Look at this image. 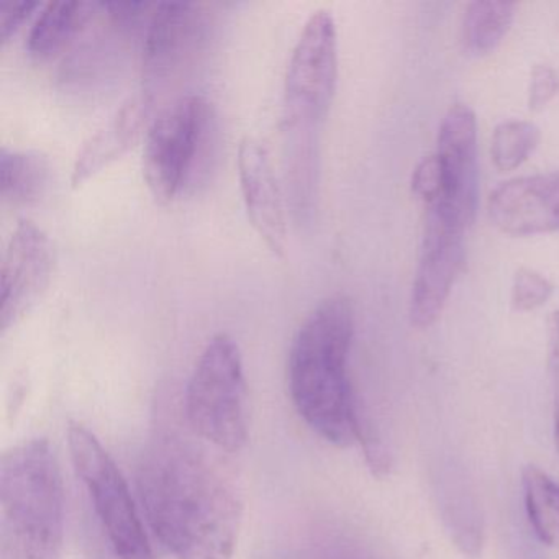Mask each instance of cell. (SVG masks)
Instances as JSON below:
<instances>
[{
  "label": "cell",
  "instance_id": "cell-18",
  "mask_svg": "<svg viewBox=\"0 0 559 559\" xmlns=\"http://www.w3.org/2000/svg\"><path fill=\"white\" fill-rule=\"evenodd\" d=\"M530 525L539 542L559 546V484L536 466H526L522 476Z\"/></svg>",
  "mask_w": 559,
  "mask_h": 559
},
{
  "label": "cell",
  "instance_id": "cell-2",
  "mask_svg": "<svg viewBox=\"0 0 559 559\" xmlns=\"http://www.w3.org/2000/svg\"><path fill=\"white\" fill-rule=\"evenodd\" d=\"M353 335L348 297H329L294 336L287 362L297 414L323 440L343 448L359 443L365 431L348 378Z\"/></svg>",
  "mask_w": 559,
  "mask_h": 559
},
{
  "label": "cell",
  "instance_id": "cell-19",
  "mask_svg": "<svg viewBox=\"0 0 559 559\" xmlns=\"http://www.w3.org/2000/svg\"><path fill=\"white\" fill-rule=\"evenodd\" d=\"M542 133L535 123L526 120H507L493 130L490 156L500 171L519 168L538 146Z\"/></svg>",
  "mask_w": 559,
  "mask_h": 559
},
{
  "label": "cell",
  "instance_id": "cell-24",
  "mask_svg": "<svg viewBox=\"0 0 559 559\" xmlns=\"http://www.w3.org/2000/svg\"><path fill=\"white\" fill-rule=\"evenodd\" d=\"M549 362L559 365V312L552 313L549 322Z\"/></svg>",
  "mask_w": 559,
  "mask_h": 559
},
{
  "label": "cell",
  "instance_id": "cell-10",
  "mask_svg": "<svg viewBox=\"0 0 559 559\" xmlns=\"http://www.w3.org/2000/svg\"><path fill=\"white\" fill-rule=\"evenodd\" d=\"M55 248L32 221L19 222L9 238L0 267V330L17 325L50 284Z\"/></svg>",
  "mask_w": 559,
  "mask_h": 559
},
{
  "label": "cell",
  "instance_id": "cell-20",
  "mask_svg": "<svg viewBox=\"0 0 559 559\" xmlns=\"http://www.w3.org/2000/svg\"><path fill=\"white\" fill-rule=\"evenodd\" d=\"M552 284L535 270L522 267L516 271L512 284V306L520 312L538 309L552 296Z\"/></svg>",
  "mask_w": 559,
  "mask_h": 559
},
{
  "label": "cell",
  "instance_id": "cell-12",
  "mask_svg": "<svg viewBox=\"0 0 559 559\" xmlns=\"http://www.w3.org/2000/svg\"><path fill=\"white\" fill-rule=\"evenodd\" d=\"M238 178L248 217L274 257L287 248V214L283 192L264 143L247 136L238 148Z\"/></svg>",
  "mask_w": 559,
  "mask_h": 559
},
{
  "label": "cell",
  "instance_id": "cell-13",
  "mask_svg": "<svg viewBox=\"0 0 559 559\" xmlns=\"http://www.w3.org/2000/svg\"><path fill=\"white\" fill-rule=\"evenodd\" d=\"M204 12L194 2L153 5L143 40V71L150 83H159L181 70L201 44Z\"/></svg>",
  "mask_w": 559,
  "mask_h": 559
},
{
  "label": "cell",
  "instance_id": "cell-9",
  "mask_svg": "<svg viewBox=\"0 0 559 559\" xmlns=\"http://www.w3.org/2000/svg\"><path fill=\"white\" fill-rule=\"evenodd\" d=\"M466 228L427 207L420 261L415 274L411 299V320L427 329L443 312L451 289L466 263Z\"/></svg>",
  "mask_w": 559,
  "mask_h": 559
},
{
  "label": "cell",
  "instance_id": "cell-17",
  "mask_svg": "<svg viewBox=\"0 0 559 559\" xmlns=\"http://www.w3.org/2000/svg\"><path fill=\"white\" fill-rule=\"evenodd\" d=\"M515 4L503 0H476L467 5L461 27V41L471 55L496 50L510 31Z\"/></svg>",
  "mask_w": 559,
  "mask_h": 559
},
{
  "label": "cell",
  "instance_id": "cell-15",
  "mask_svg": "<svg viewBox=\"0 0 559 559\" xmlns=\"http://www.w3.org/2000/svg\"><path fill=\"white\" fill-rule=\"evenodd\" d=\"M100 4L84 0H51L35 19L27 37V50L35 57H51L94 17Z\"/></svg>",
  "mask_w": 559,
  "mask_h": 559
},
{
  "label": "cell",
  "instance_id": "cell-23",
  "mask_svg": "<svg viewBox=\"0 0 559 559\" xmlns=\"http://www.w3.org/2000/svg\"><path fill=\"white\" fill-rule=\"evenodd\" d=\"M37 8L35 0H0V41L5 44Z\"/></svg>",
  "mask_w": 559,
  "mask_h": 559
},
{
  "label": "cell",
  "instance_id": "cell-4",
  "mask_svg": "<svg viewBox=\"0 0 559 559\" xmlns=\"http://www.w3.org/2000/svg\"><path fill=\"white\" fill-rule=\"evenodd\" d=\"M64 490L53 448L24 441L0 457V559H61Z\"/></svg>",
  "mask_w": 559,
  "mask_h": 559
},
{
  "label": "cell",
  "instance_id": "cell-14",
  "mask_svg": "<svg viewBox=\"0 0 559 559\" xmlns=\"http://www.w3.org/2000/svg\"><path fill=\"white\" fill-rule=\"evenodd\" d=\"M153 112L155 96L152 91L143 90L127 97L119 109L81 146L71 173L73 186L83 185L132 148L142 133L148 132Z\"/></svg>",
  "mask_w": 559,
  "mask_h": 559
},
{
  "label": "cell",
  "instance_id": "cell-25",
  "mask_svg": "<svg viewBox=\"0 0 559 559\" xmlns=\"http://www.w3.org/2000/svg\"><path fill=\"white\" fill-rule=\"evenodd\" d=\"M551 365L552 392H555V443L559 454V365Z\"/></svg>",
  "mask_w": 559,
  "mask_h": 559
},
{
  "label": "cell",
  "instance_id": "cell-8",
  "mask_svg": "<svg viewBox=\"0 0 559 559\" xmlns=\"http://www.w3.org/2000/svg\"><path fill=\"white\" fill-rule=\"evenodd\" d=\"M441 171V194L427 207L469 228L479 201L476 114L466 104H453L441 120L437 153Z\"/></svg>",
  "mask_w": 559,
  "mask_h": 559
},
{
  "label": "cell",
  "instance_id": "cell-21",
  "mask_svg": "<svg viewBox=\"0 0 559 559\" xmlns=\"http://www.w3.org/2000/svg\"><path fill=\"white\" fill-rule=\"evenodd\" d=\"M412 189L427 205L438 201L441 194V171L437 156H428L418 163L412 175Z\"/></svg>",
  "mask_w": 559,
  "mask_h": 559
},
{
  "label": "cell",
  "instance_id": "cell-3",
  "mask_svg": "<svg viewBox=\"0 0 559 559\" xmlns=\"http://www.w3.org/2000/svg\"><path fill=\"white\" fill-rule=\"evenodd\" d=\"M338 83V34L330 11H317L304 25L284 80L283 127L287 176L299 214L312 209L317 188V135Z\"/></svg>",
  "mask_w": 559,
  "mask_h": 559
},
{
  "label": "cell",
  "instance_id": "cell-22",
  "mask_svg": "<svg viewBox=\"0 0 559 559\" xmlns=\"http://www.w3.org/2000/svg\"><path fill=\"white\" fill-rule=\"evenodd\" d=\"M559 74L546 64H536L530 76L528 106L539 110L558 94Z\"/></svg>",
  "mask_w": 559,
  "mask_h": 559
},
{
  "label": "cell",
  "instance_id": "cell-16",
  "mask_svg": "<svg viewBox=\"0 0 559 559\" xmlns=\"http://www.w3.org/2000/svg\"><path fill=\"white\" fill-rule=\"evenodd\" d=\"M51 166L37 152L2 148L0 152V195L15 205L40 201L50 182Z\"/></svg>",
  "mask_w": 559,
  "mask_h": 559
},
{
  "label": "cell",
  "instance_id": "cell-7",
  "mask_svg": "<svg viewBox=\"0 0 559 559\" xmlns=\"http://www.w3.org/2000/svg\"><path fill=\"white\" fill-rule=\"evenodd\" d=\"M211 130V104L195 94L175 100L153 119L143 148V178L158 204H169L191 181Z\"/></svg>",
  "mask_w": 559,
  "mask_h": 559
},
{
  "label": "cell",
  "instance_id": "cell-11",
  "mask_svg": "<svg viewBox=\"0 0 559 559\" xmlns=\"http://www.w3.org/2000/svg\"><path fill=\"white\" fill-rule=\"evenodd\" d=\"M487 212L493 227L513 237L559 231V171L502 182L490 192Z\"/></svg>",
  "mask_w": 559,
  "mask_h": 559
},
{
  "label": "cell",
  "instance_id": "cell-6",
  "mask_svg": "<svg viewBox=\"0 0 559 559\" xmlns=\"http://www.w3.org/2000/svg\"><path fill=\"white\" fill-rule=\"evenodd\" d=\"M68 447L74 473L86 489L114 558L153 559L152 546L129 486L96 435L80 421H71Z\"/></svg>",
  "mask_w": 559,
  "mask_h": 559
},
{
  "label": "cell",
  "instance_id": "cell-5",
  "mask_svg": "<svg viewBox=\"0 0 559 559\" xmlns=\"http://www.w3.org/2000/svg\"><path fill=\"white\" fill-rule=\"evenodd\" d=\"M186 425L195 437L225 453L248 441L247 381L237 342L214 336L195 362L185 395Z\"/></svg>",
  "mask_w": 559,
  "mask_h": 559
},
{
  "label": "cell",
  "instance_id": "cell-1",
  "mask_svg": "<svg viewBox=\"0 0 559 559\" xmlns=\"http://www.w3.org/2000/svg\"><path fill=\"white\" fill-rule=\"evenodd\" d=\"M204 443L159 421L140 460L146 520L175 559H231L237 546L240 496Z\"/></svg>",
  "mask_w": 559,
  "mask_h": 559
}]
</instances>
